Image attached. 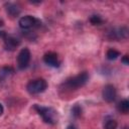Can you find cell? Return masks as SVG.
<instances>
[{
    "instance_id": "obj_17",
    "label": "cell",
    "mask_w": 129,
    "mask_h": 129,
    "mask_svg": "<svg viewBox=\"0 0 129 129\" xmlns=\"http://www.w3.org/2000/svg\"><path fill=\"white\" fill-rule=\"evenodd\" d=\"M122 62L124 63V64H129V60H128V55L126 54V55H124L123 56V58H122Z\"/></svg>"
},
{
    "instance_id": "obj_5",
    "label": "cell",
    "mask_w": 129,
    "mask_h": 129,
    "mask_svg": "<svg viewBox=\"0 0 129 129\" xmlns=\"http://www.w3.org/2000/svg\"><path fill=\"white\" fill-rule=\"evenodd\" d=\"M116 96H117V91H116V88L111 85V84H108L106 85L104 88H103V91H102V97L103 99L107 102V103H112L115 101L116 99Z\"/></svg>"
},
{
    "instance_id": "obj_10",
    "label": "cell",
    "mask_w": 129,
    "mask_h": 129,
    "mask_svg": "<svg viewBox=\"0 0 129 129\" xmlns=\"http://www.w3.org/2000/svg\"><path fill=\"white\" fill-rule=\"evenodd\" d=\"M6 12L11 17L18 16L20 13V7L15 3H7L6 4Z\"/></svg>"
},
{
    "instance_id": "obj_3",
    "label": "cell",
    "mask_w": 129,
    "mask_h": 129,
    "mask_svg": "<svg viewBox=\"0 0 129 129\" xmlns=\"http://www.w3.org/2000/svg\"><path fill=\"white\" fill-rule=\"evenodd\" d=\"M47 88V83L44 79H41V78H38V79H35V80H31L27 83L26 85V90L29 94H39V93H42L46 90Z\"/></svg>"
},
{
    "instance_id": "obj_7",
    "label": "cell",
    "mask_w": 129,
    "mask_h": 129,
    "mask_svg": "<svg viewBox=\"0 0 129 129\" xmlns=\"http://www.w3.org/2000/svg\"><path fill=\"white\" fill-rule=\"evenodd\" d=\"M127 36H128V29L126 27L114 28L111 32H109V37L115 40L124 39V38H127Z\"/></svg>"
},
{
    "instance_id": "obj_19",
    "label": "cell",
    "mask_w": 129,
    "mask_h": 129,
    "mask_svg": "<svg viewBox=\"0 0 129 129\" xmlns=\"http://www.w3.org/2000/svg\"><path fill=\"white\" fill-rule=\"evenodd\" d=\"M3 112H4V108H3L2 104H0V116L3 114Z\"/></svg>"
},
{
    "instance_id": "obj_6",
    "label": "cell",
    "mask_w": 129,
    "mask_h": 129,
    "mask_svg": "<svg viewBox=\"0 0 129 129\" xmlns=\"http://www.w3.org/2000/svg\"><path fill=\"white\" fill-rule=\"evenodd\" d=\"M37 23H38V20L31 15H25V16L21 17L18 21L20 28L23 30H28V29L34 27Z\"/></svg>"
},
{
    "instance_id": "obj_20",
    "label": "cell",
    "mask_w": 129,
    "mask_h": 129,
    "mask_svg": "<svg viewBox=\"0 0 129 129\" xmlns=\"http://www.w3.org/2000/svg\"><path fill=\"white\" fill-rule=\"evenodd\" d=\"M2 34H4V33H3V32H2V31H0V36H1V35H2Z\"/></svg>"
},
{
    "instance_id": "obj_11",
    "label": "cell",
    "mask_w": 129,
    "mask_h": 129,
    "mask_svg": "<svg viewBox=\"0 0 129 129\" xmlns=\"http://www.w3.org/2000/svg\"><path fill=\"white\" fill-rule=\"evenodd\" d=\"M14 74V70L11 67H3L0 69V82H3Z\"/></svg>"
},
{
    "instance_id": "obj_16",
    "label": "cell",
    "mask_w": 129,
    "mask_h": 129,
    "mask_svg": "<svg viewBox=\"0 0 129 129\" xmlns=\"http://www.w3.org/2000/svg\"><path fill=\"white\" fill-rule=\"evenodd\" d=\"M72 114H73V116L76 117V118L80 117L81 114H82V108H81L79 105H75V106L72 108Z\"/></svg>"
},
{
    "instance_id": "obj_2",
    "label": "cell",
    "mask_w": 129,
    "mask_h": 129,
    "mask_svg": "<svg viewBox=\"0 0 129 129\" xmlns=\"http://www.w3.org/2000/svg\"><path fill=\"white\" fill-rule=\"evenodd\" d=\"M89 80V74L87 72H82L80 74H78L75 77H72L70 79H68L63 85L66 88L71 89V90H77L83 86L86 85V83Z\"/></svg>"
},
{
    "instance_id": "obj_13",
    "label": "cell",
    "mask_w": 129,
    "mask_h": 129,
    "mask_svg": "<svg viewBox=\"0 0 129 129\" xmlns=\"http://www.w3.org/2000/svg\"><path fill=\"white\" fill-rule=\"evenodd\" d=\"M106 56H107V58L109 60H115V59H117L120 56V52L118 50L114 49V48H110V49L107 50Z\"/></svg>"
},
{
    "instance_id": "obj_4",
    "label": "cell",
    "mask_w": 129,
    "mask_h": 129,
    "mask_svg": "<svg viewBox=\"0 0 129 129\" xmlns=\"http://www.w3.org/2000/svg\"><path fill=\"white\" fill-rule=\"evenodd\" d=\"M31 53L27 47L22 48L17 55V67L19 70H24L29 66Z\"/></svg>"
},
{
    "instance_id": "obj_9",
    "label": "cell",
    "mask_w": 129,
    "mask_h": 129,
    "mask_svg": "<svg viewBox=\"0 0 129 129\" xmlns=\"http://www.w3.org/2000/svg\"><path fill=\"white\" fill-rule=\"evenodd\" d=\"M20 44V40L14 36H7L4 37V46L8 50H14Z\"/></svg>"
},
{
    "instance_id": "obj_21",
    "label": "cell",
    "mask_w": 129,
    "mask_h": 129,
    "mask_svg": "<svg viewBox=\"0 0 129 129\" xmlns=\"http://www.w3.org/2000/svg\"><path fill=\"white\" fill-rule=\"evenodd\" d=\"M123 129H127V127H124V128H123Z\"/></svg>"
},
{
    "instance_id": "obj_15",
    "label": "cell",
    "mask_w": 129,
    "mask_h": 129,
    "mask_svg": "<svg viewBox=\"0 0 129 129\" xmlns=\"http://www.w3.org/2000/svg\"><path fill=\"white\" fill-rule=\"evenodd\" d=\"M90 22L94 25H99L103 22V20H102L101 16H99V15H92L90 18Z\"/></svg>"
},
{
    "instance_id": "obj_18",
    "label": "cell",
    "mask_w": 129,
    "mask_h": 129,
    "mask_svg": "<svg viewBox=\"0 0 129 129\" xmlns=\"http://www.w3.org/2000/svg\"><path fill=\"white\" fill-rule=\"evenodd\" d=\"M67 129H77V128H76V126H75V125H73V124H70V125H68Z\"/></svg>"
},
{
    "instance_id": "obj_14",
    "label": "cell",
    "mask_w": 129,
    "mask_h": 129,
    "mask_svg": "<svg viewBox=\"0 0 129 129\" xmlns=\"http://www.w3.org/2000/svg\"><path fill=\"white\" fill-rule=\"evenodd\" d=\"M118 126V123L115 119L108 118L104 122V129H116Z\"/></svg>"
},
{
    "instance_id": "obj_8",
    "label": "cell",
    "mask_w": 129,
    "mask_h": 129,
    "mask_svg": "<svg viewBox=\"0 0 129 129\" xmlns=\"http://www.w3.org/2000/svg\"><path fill=\"white\" fill-rule=\"evenodd\" d=\"M43 61L49 66V67H52V68H57L59 67V60H58V55L57 53L55 52H46L44 55H43Z\"/></svg>"
},
{
    "instance_id": "obj_1",
    "label": "cell",
    "mask_w": 129,
    "mask_h": 129,
    "mask_svg": "<svg viewBox=\"0 0 129 129\" xmlns=\"http://www.w3.org/2000/svg\"><path fill=\"white\" fill-rule=\"evenodd\" d=\"M34 110L38 113L39 116H41L42 120L47 124H55L57 122V112L51 108V107H43L35 104L33 106Z\"/></svg>"
},
{
    "instance_id": "obj_12",
    "label": "cell",
    "mask_w": 129,
    "mask_h": 129,
    "mask_svg": "<svg viewBox=\"0 0 129 129\" xmlns=\"http://www.w3.org/2000/svg\"><path fill=\"white\" fill-rule=\"evenodd\" d=\"M117 110L122 114H127L129 112V101L124 99L117 105Z\"/></svg>"
}]
</instances>
